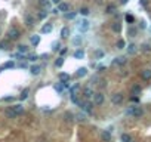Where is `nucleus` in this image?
<instances>
[{"label":"nucleus","mask_w":151,"mask_h":142,"mask_svg":"<svg viewBox=\"0 0 151 142\" xmlns=\"http://www.w3.org/2000/svg\"><path fill=\"white\" fill-rule=\"evenodd\" d=\"M79 12H80V15H85V16H86V15H89V13H90V10H89V9H87V7H82V9H80V10H79Z\"/></svg>","instance_id":"473e14b6"},{"label":"nucleus","mask_w":151,"mask_h":142,"mask_svg":"<svg viewBox=\"0 0 151 142\" xmlns=\"http://www.w3.org/2000/svg\"><path fill=\"white\" fill-rule=\"evenodd\" d=\"M59 79H61L62 81H70V74H67V73H59Z\"/></svg>","instance_id":"aec40b11"},{"label":"nucleus","mask_w":151,"mask_h":142,"mask_svg":"<svg viewBox=\"0 0 151 142\" xmlns=\"http://www.w3.org/2000/svg\"><path fill=\"white\" fill-rule=\"evenodd\" d=\"M74 43H76V44H79V43H80V37H77V39H74Z\"/></svg>","instance_id":"49530a36"},{"label":"nucleus","mask_w":151,"mask_h":142,"mask_svg":"<svg viewBox=\"0 0 151 142\" xmlns=\"http://www.w3.org/2000/svg\"><path fill=\"white\" fill-rule=\"evenodd\" d=\"M113 31H114V33H119V31H120V24H119V22H114V24H113Z\"/></svg>","instance_id":"e433bc0d"},{"label":"nucleus","mask_w":151,"mask_h":142,"mask_svg":"<svg viewBox=\"0 0 151 142\" xmlns=\"http://www.w3.org/2000/svg\"><path fill=\"white\" fill-rule=\"evenodd\" d=\"M12 110L15 111V114H16V116H19V114H22V113H24V107H22L21 104H18V105H13V107H12Z\"/></svg>","instance_id":"f8f14e48"},{"label":"nucleus","mask_w":151,"mask_h":142,"mask_svg":"<svg viewBox=\"0 0 151 142\" xmlns=\"http://www.w3.org/2000/svg\"><path fill=\"white\" fill-rule=\"evenodd\" d=\"M95 93H93V89L92 87H85V90H83V96L86 98V99H89V98H92Z\"/></svg>","instance_id":"423d86ee"},{"label":"nucleus","mask_w":151,"mask_h":142,"mask_svg":"<svg viewBox=\"0 0 151 142\" xmlns=\"http://www.w3.org/2000/svg\"><path fill=\"white\" fill-rule=\"evenodd\" d=\"M70 9V6H68V3H64V1H61V3H58V10L59 12H67Z\"/></svg>","instance_id":"6e6552de"},{"label":"nucleus","mask_w":151,"mask_h":142,"mask_svg":"<svg viewBox=\"0 0 151 142\" xmlns=\"http://www.w3.org/2000/svg\"><path fill=\"white\" fill-rule=\"evenodd\" d=\"M130 141H132L130 135H128V133H123L122 135V142H130Z\"/></svg>","instance_id":"c756f323"},{"label":"nucleus","mask_w":151,"mask_h":142,"mask_svg":"<svg viewBox=\"0 0 151 142\" xmlns=\"http://www.w3.org/2000/svg\"><path fill=\"white\" fill-rule=\"evenodd\" d=\"M7 36H9V39H10V40H16V39L19 37V31H18L16 28H10V30H9V33H7Z\"/></svg>","instance_id":"39448f33"},{"label":"nucleus","mask_w":151,"mask_h":142,"mask_svg":"<svg viewBox=\"0 0 151 142\" xmlns=\"http://www.w3.org/2000/svg\"><path fill=\"white\" fill-rule=\"evenodd\" d=\"M128 53H129V55L136 53V46H135V44H129V46H128Z\"/></svg>","instance_id":"6ab92c4d"},{"label":"nucleus","mask_w":151,"mask_h":142,"mask_svg":"<svg viewBox=\"0 0 151 142\" xmlns=\"http://www.w3.org/2000/svg\"><path fill=\"white\" fill-rule=\"evenodd\" d=\"M95 56L99 59V58H102V56H104V52H102V50H96V52H95Z\"/></svg>","instance_id":"ea45409f"},{"label":"nucleus","mask_w":151,"mask_h":142,"mask_svg":"<svg viewBox=\"0 0 151 142\" xmlns=\"http://www.w3.org/2000/svg\"><path fill=\"white\" fill-rule=\"evenodd\" d=\"M102 139L110 141V139H111V133H110L108 130H104V132H102Z\"/></svg>","instance_id":"bb28decb"},{"label":"nucleus","mask_w":151,"mask_h":142,"mask_svg":"<svg viewBox=\"0 0 151 142\" xmlns=\"http://www.w3.org/2000/svg\"><path fill=\"white\" fill-rule=\"evenodd\" d=\"M30 71H31V74H34V76H39V74L42 73V67H40V65H33V67L30 68Z\"/></svg>","instance_id":"9d476101"},{"label":"nucleus","mask_w":151,"mask_h":142,"mask_svg":"<svg viewBox=\"0 0 151 142\" xmlns=\"http://www.w3.org/2000/svg\"><path fill=\"white\" fill-rule=\"evenodd\" d=\"M83 56H85V52H83L82 49H77V50L74 52V58H76V59H82Z\"/></svg>","instance_id":"f3484780"},{"label":"nucleus","mask_w":151,"mask_h":142,"mask_svg":"<svg viewBox=\"0 0 151 142\" xmlns=\"http://www.w3.org/2000/svg\"><path fill=\"white\" fill-rule=\"evenodd\" d=\"M13 65H15V64H13V62H12V61H10V62H7V64H4V65H3V67H1V68H12V67H13Z\"/></svg>","instance_id":"37998d69"},{"label":"nucleus","mask_w":151,"mask_h":142,"mask_svg":"<svg viewBox=\"0 0 151 142\" xmlns=\"http://www.w3.org/2000/svg\"><path fill=\"white\" fill-rule=\"evenodd\" d=\"M79 107H82V110H85L87 114H92V111H93V110H92V107H93L92 102H82Z\"/></svg>","instance_id":"7ed1b4c3"},{"label":"nucleus","mask_w":151,"mask_h":142,"mask_svg":"<svg viewBox=\"0 0 151 142\" xmlns=\"http://www.w3.org/2000/svg\"><path fill=\"white\" fill-rule=\"evenodd\" d=\"M125 19H126V22H129V24H133V22H135V18H133V15H130V13H128V15L125 16Z\"/></svg>","instance_id":"5701e85b"},{"label":"nucleus","mask_w":151,"mask_h":142,"mask_svg":"<svg viewBox=\"0 0 151 142\" xmlns=\"http://www.w3.org/2000/svg\"><path fill=\"white\" fill-rule=\"evenodd\" d=\"M37 59H39L37 55H30V56H28V61H33V62H34V61H37Z\"/></svg>","instance_id":"79ce46f5"},{"label":"nucleus","mask_w":151,"mask_h":142,"mask_svg":"<svg viewBox=\"0 0 151 142\" xmlns=\"http://www.w3.org/2000/svg\"><path fill=\"white\" fill-rule=\"evenodd\" d=\"M128 34H129L130 37H135V36L138 34V28L133 27V25H129V28H128Z\"/></svg>","instance_id":"1a4fd4ad"},{"label":"nucleus","mask_w":151,"mask_h":142,"mask_svg":"<svg viewBox=\"0 0 151 142\" xmlns=\"http://www.w3.org/2000/svg\"><path fill=\"white\" fill-rule=\"evenodd\" d=\"M125 46H126V43H125V40H122V39H120V40L117 41V49H123Z\"/></svg>","instance_id":"4c0bfd02"},{"label":"nucleus","mask_w":151,"mask_h":142,"mask_svg":"<svg viewBox=\"0 0 151 142\" xmlns=\"http://www.w3.org/2000/svg\"><path fill=\"white\" fill-rule=\"evenodd\" d=\"M126 114H128V116H133V107L128 108V110H126Z\"/></svg>","instance_id":"c03bdc74"},{"label":"nucleus","mask_w":151,"mask_h":142,"mask_svg":"<svg viewBox=\"0 0 151 142\" xmlns=\"http://www.w3.org/2000/svg\"><path fill=\"white\" fill-rule=\"evenodd\" d=\"M139 4L144 6V7H147L148 6V0H139Z\"/></svg>","instance_id":"a18cd8bd"},{"label":"nucleus","mask_w":151,"mask_h":142,"mask_svg":"<svg viewBox=\"0 0 151 142\" xmlns=\"http://www.w3.org/2000/svg\"><path fill=\"white\" fill-rule=\"evenodd\" d=\"M141 50H142V52H151V46L148 43H144V44L141 46Z\"/></svg>","instance_id":"cd10ccee"},{"label":"nucleus","mask_w":151,"mask_h":142,"mask_svg":"<svg viewBox=\"0 0 151 142\" xmlns=\"http://www.w3.org/2000/svg\"><path fill=\"white\" fill-rule=\"evenodd\" d=\"M55 65H56V67H62V65H64V58H62V56L58 58V59L55 61Z\"/></svg>","instance_id":"f704fd0d"},{"label":"nucleus","mask_w":151,"mask_h":142,"mask_svg":"<svg viewBox=\"0 0 151 142\" xmlns=\"http://www.w3.org/2000/svg\"><path fill=\"white\" fill-rule=\"evenodd\" d=\"M93 104L95 105H102L104 104V93H101V92L95 93L93 95Z\"/></svg>","instance_id":"f03ea898"},{"label":"nucleus","mask_w":151,"mask_h":142,"mask_svg":"<svg viewBox=\"0 0 151 142\" xmlns=\"http://www.w3.org/2000/svg\"><path fill=\"white\" fill-rule=\"evenodd\" d=\"M37 16H39V19H44V18L47 16V12H46V10H40Z\"/></svg>","instance_id":"72a5a7b5"},{"label":"nucleus","mask_w":151,"mask_h":142,"mask_svg":"<svg viewBox=\"0 0 151 142\" xmlns=\"http://www.w3.org/2000/svg\"><path fill=\"white\" fill-rule=\"evenodd\" d=\"M55 89H56L58 92H62V90H64V83L61 81V83H58V84H55Z\"/></svg>","instance_id":"58836bf2"},{"label":"nucleus","mask_w":151,"mask_h":142,"mask_svg":"<svg viewBox=\"0 0 151 142\" xmlns=\"http://www.w3.org/2000/svg\"><path fill=\"white\" fill-rule=\"evenodd\" d=\"M52 50H53V52L61 50V43H59V41H53V43H52Z\"/></svg>","instance_id":"412c9836"},{"label":"nucleus","mask_w":151,"mask_h":142,"mask_svg":"<svg viewBox=\"0 0 151 142\" xmlns=\"http://www.w3.org/2000/svg\"><path fill=\"white\" fill-rule=\"evenodd\" d=\"M31 43H33L34 46H37V44L40 43V36H33V37H31Z\"/></svg>","instance_id":"393cba45"},{"label":"nucleus","mask_w":151,"mask_h":142,"mask_svg":"<svg viewBox=\"0 0 151 142\" xmlns=\"http://www.w3.org/2000/svg\"><path fill=\"white\" fill-rule=\"evenodd\" d=\"M4 114H6V116H7L9 119H15V117H16V114H15V111L12 110V107H10V108H7Z\"/></svg>","instance_id":"a211bd4d"},{"label":"nucleus","mask_w":151,"mask_h":142,"mask_svg":"<svg viewBox=\"0 0 151 142\" xmlns=\"http://www.w3.org/2000/svg\"><path fill=\"white\" fill-rule=\"evenodd\" d=\"M65 18L67 19H74L76 18V13H65Z\"/></svg>","instance_id":"a19ab883"},{"label":"nucleus","mask_w":151,"mask_h":142,"mask_svg":"<svg viewBox=\"0 0 151 142\" xmlns=\"http://www.w3.org/2000/svg\"><path fill=\"white\" fill-rule=\"evenodd\" d=\"M141 92H142V87H141L139 84H135V86H132V95L138 96V95H141Z\"/></svg>","instance_id":"9b49d317"},{"label":"nucleus","mask_w":151,"mask_h":142,"mask_svg":"<svg viewBox=\"0 0 151 142\" xmlns=\"http://www.w3.org/2000/svg\"><path fill=\"white\" fill-rule=\"evenodd\" d=\"M18 50H19V53H27V52H28V47L24 46V44H19V46H18Z\"/></svg>","instance_id":"c85d7f7f"},{"label":"nucleus","mask_w":151,"mask_h":142,"mask_svg":"<svg viewBox=\"0 0 151 142\" xmlns=\"http://www.w3.org/2000/svg\"><path fill=\"white\" fill-rule=\"evenodd\" d=\"M52 1H53V3H56V4H58V3H61V0H52Z\"/></svg>","instance_id":"8fccbe9b"},{"label":"nucleus","mask_w":151,"mask_h":142,"mask_svg":"<svg viewBox=\"0 0 151 142\" xmlns=\"http://www.w3.org/2000/svg\"><path fill=\"white\" fill-rule=\"evenodd\" d=\"M130 142H133V141H130Z\"/></svg>","instance_id":"603ef678"},{"label":"nucleus","mask_w":151,"mask_h":142,"mask_svg":"<svg viewBox=\"0 0 151 142\" xmlns=\"http://www.w3.org/2000/svg\"><path fill=\"white\" fill-rule=\"evenodd\" d=\"M68 34H70V30H68L67 27H64V28L61 30V36H62L64 39H67V37H68Z\"/></svg>","instance_id":"b1692460"},{"label":"nucleus","mask_w":151,"mask_h":142,"mask_svg":"<svg viewBox=\"0 0 151 142\" xmlns=\"http://www.w3.org/2000/svg\"><path fill=\"white\" fill-rule=\"evenodd\" d=\"M76 119H77L79 122H86V114H83V113H79V114H76Z\"/></svg>","instance_id":"a878e982"},{"label":"nucleus","mask_w":151,"mask_h":142,"mask_svg":"<svg viewBox=\"0 0 151 142\" xmlns=\"http://www.w3.org/2000/svg\"><path fill=\"white\" fill-rule=\"evenodd\" d=\"M141 28H145V21H141Z\"/></svg>","instance_id":"09e8293b"},{"label":"nucleus","mask_w":151,"mask_h":142,"mask_svg":"<svg viewBox=\"0 0 151 142\" xmlns=\"http://www.w3.org/2000/svg\"><path fill=\"white\" fill-rule=\"evenodd\" d=\"M77 28H79V31H87L89 30V21H86V19H83L82 22H79V25H77Z\"/></svg>","instance_id":"20e7f679"},{"label":"nucleus","mask_w":151,"mask_h":142,"mask_svg":"<svg viewBox=\"0 0 151 142\" xmlns=\"http://www.w3.org/2000/svg\"><path fill=\"white\" fill-rule=\"evenodd\" d=\"M126 1H128V0H120V3H122V4H125Z\"/></svg>","instance_id":"3c124183"},{"label":"nucleus","mask_w":151,"mask_h":142,"mask_svg":"<svg viewBox=\"0 0 151 142\" xmlns=\"http://www.w3.org/2000/svg\"><path fill=\"white\" fill-rule=\"evenodd\" d=\"M141 116H144V110L141 108V107H133V116L132 117H141Z\"/></svg>","instance_id":"0eeeda50"},{"label":"nucleus","mask_w":151,"mask_h":142,"mask_svg":"<svg viewBox=\"0 0 151 142\" xmlns=\"http://www.w3.org/2000/svg\"><path fill=\"white\" fill-rule=\"evenodd\" d=\"M141 77H142L144 80H150L151 79V70H144V71H141Z\"/></svg>","instance_id":"ddd939ff"},{"label":"nucleus","mask_w":151,"mask_h":142,"mask_svg":"<svg viewBox=\"0 0 151 142\" xmlns=\"http://www.w3.org/2000/svg\"><path fill=\"white\" fill-rule=\"evenodd\" d=\"M52 30H53V25H52V24H46V25H43L42 33H50Z\"/></svg>","instance_id":"dca6fc26"},{"label":"nucleus","mask_w":151,"mask_h":142,"mask_svg":"<svg viewBox=\"0 0 151 142\" xmlns=\"http://www.w3.org/2000/svg\"><path fill=\"white\" fill-rule=\"evenodd\" d=\"M123 99H125V96H123V93H113L111 95V104L113 105H120L122 102H123Z\"/></svg>","instance_id":"f257e3e1"},{"label":"nucleus","mask_w":151,"mask_h":142,"mask_svg":"<svg viewBox=\"0 0 151 142\" xmlns=\"http://www.w3.org/2000/svg\"><path fill=\"white\" fill-rule=\"evenodd\" d=\"M114 10H116V6H114V4H108V6H107V9H105V12H107V13H113Z\"/></svg>","instance_id":"7c9ffc66"},{"label":"nucleus","mask_w":151,"mask_h":142,"mask_svg":"<svg viewBox=\"0 0 151 142\" xmlns=\"http://www.w3.org/2000/svg\"><path fill=\"white\" fill-rule=\"evenodd\" d=\"M28 93H30V89H24V90H22V93H21V99H27Z\"/></svg>","instance_id":"c9c22d12"},{"label":"nucleus","mask_w":151,"mask_h":142,"mask_svg":"<svg viewBox=\"0 0 151 142\" xmlns=\"http://www.w3.org/2000/svg\"><path fill=\"white\" fill-rule=\"evenodd\" d=\"M86 74H87V68H85V67H83V68H79V70H77V73H76V76H77V77H85Z\"/></svg>","instance_id":"4468645a"},{"label":"nucleus","mask_w":151,"mask_h":142,"mask_svg":"<svg viewBox=\"0 0 151 142\" xmlns=\"http://www.w3.org/2000/svg\"><path fill=\"white\" fill-rule=\"evenodd\" d=\"M65 53H67V49H65V47H64V49H61V55H65Z\"/></svg>","instance_id":"de8ad7c7"},{"label":"nucleus","mask_w":151,"mask_h":142,"mask_svg":"<svg viewBox=\"0 0 151 142\" xmlns=\"http://www.w3.org/2000/svg\"><path fill=\"white\" fill-rule=\"evenodd\" d=\"M50 1H52V0H39L40 6H43V7H46V9L50 6Z\"/></svg>","instance_id":"4be33fe9"},{"label":"nucleus","mask_w":151,"mask_h":142,"mask_svg":"<svg viewBox=\"0 0 151 142\" xmlns=\"http://www.w3.org/2000/svg\"><path fill=\"white\" fill-rule=\"evenodd\" d=\"M25 22H27V25H30V27H31V25L34 24V19H33L30 15H27V16H25Z\"/></svg>","instance_id":"2f4dec72"},{"label":"nucleus","mask_w":151,"mask_h":142,"mask_svg":"<svg viewBox=\"0 0 151 142\" xmlns=\"http://www.w3.org/2000/svg\"><path fill=\"white\" fill-rule=\"evenodd\" d=\"M113 64H119V65H123V64H126V58H125V56H119V58H116V59L113 61Z\"/></svg>","instance_id":"2eb2a0df"}]
</instances>
